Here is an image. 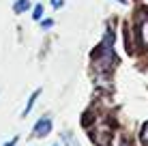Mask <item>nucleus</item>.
<instances>
[{"label":"nucleus","instance_id":"8","mask_svg":"<svg viewBox=\"0 0 148 146\" xmlns=\"http://www.w3.org/2000/svg\"><path fill=\"white\" fill-rule=\"evenodd\" d=\"M41 17H43V4H37V7L32 9V19H37V22H39Z\"/></svg>","mask_w":148,"mask_h":146},{"label":"nucleus","instance_id":"2","mask_svg":"<svg viewBox=\"0 0 148 146\" xmlns=\"http://www.w3.org/2000/svg\"><path fill=\"white\" fill-rule=\"evenodd\" d=\"M131 32H133V39L137 41L140 47H146L148 45V11H140L131 26Z\"/></svg>","mask_w":148,"mask_h":146},{"label":"nucleus","instance_id":"6","mask_svg":"<svg viewBox=\"0 0 148 146\" xmlns=\"http://www.w3.org/2000/svg\"><path fill=\"white\" fill-rule=\"evenodd\" d=\"M62 142H64V146H79V142H77V140H75L69 131L62 133Z\"/></svg>","mask_w":148,"mask_h":146},{"label":"nucleus","instance_id":"1","mask_svg":"<svg viewBox=\"0 0 148 146\" xmlns=\"http://www.w3.org/2000/svg\"><path fill=\"white\" fill-rule=\"evenodd\" d=\"M112 62H116V58H114V30L108 28L105 37L101 39V43L92 52V67L99 75H108L112 71V67H114Z\"/></svg>","mask_w":148,"mask_h":146},{"label":"nucleus","instance_id":"7","mask_svg":"<svg viewBox=\"0 0 148 146\" xmlns=\"http://www.w3.org/2000/svg\"><path fill=\"white\" fill-rule=\"evenodd\" d=\"M140 140H142V144L148 146V123L142 125V129H140Z\"/></svg>","mask_w":148,"mask_h":146},{"label":"nucleus","instance_id":"13","mask_svg":"<svg viewBox=\"0 0 148 146\" xmlns=\"http://www.w3.org/2000/svg\"><path fill=\"white\" fill-rule=\"evenodd\" d=\"M54 146H56V144H54Z\"/></svg>","mask_w":148,"mask_h":146},{"label":"nucleus","instance_id":"4","mask_svg":"<svg viewBox=\"0 0 148 146\" xmlns=\"http://www.w3.org/2000/svg\"><path fill=\"white\" fill-rule=\"evenodd\" d=\"M39 95H41V88H37V90H32V95H30V97H28V103H26V108L22 110V118H26L28 114H30V110L34 108V103H37Z\"/></svg>","mask_w":148,"mask_h":146},{"label":"nucleus","instance_id":"5","mask_svg":"<svg viewBox=\"0 0 148 146\" xmlns=\"http://www.w3.org/2000/svg\"><path fill=\"white\" fill-rule=\"evenodd\" d=\"M28 9H30V0H15V4H13V11L17 15H22L24 11H28Z\"/></svg>","mask_w":148,"mask_h":146},{"label":"nucleus","instance_id":"12","mask_svg":"<svg viewBox=\"0 0 148 146\" xmlns=\"http://www.w3.org/2000/svg\"><path fill=\"white\" fill-rule=\"evenodd\" d=\"M116 2H120V4H127V0H116Z\"/></svg>","mask_w":148,"mask_h":146},{"label":"nucleus","instance_id":"10","mask_svg":"<svg viewBox=\"0 0 148 146\" xmlns=\"http://www.w3.org/2000/svg\"><path fill=\"white\" fill-rule=\"evenodd\" d=\"M17 140H19V138H17V135H15V138H11V140H9V142H4L2 146H15V144H17Z\"/></svg>","mask_w":148,"mask_h":146},{"label":"nucleus","instance_id":"11","mask_svg":"<svg viewBox=\"0 0 148 146\" xmlns=\"http://www.w3.org/2000/svg\"><path fill=\"white\" fill-rule=\"evenodd\" d=\"M62 4H64V0H52V7L54 9H60Z\"/></svg>","mask_w":148,"mask_h":146},{"label":"nucleus","instance_id":"3","mask_svg":"<svg viewBox=\"0 0 148 146\" xmlns=\"http://www.w3.org/2000/svg\"><path fill=\"white\" fill-rule=\"evenodd\" d=\"M52 131V116H41L32 127V138H45Z\"/></svg>","mask_w":148,"mask_h":146},{"label":"nucleus","instance_id":"9","mask_svg":"<svg viewBox=\"0 0 148 146\" xmlns=\"http://www.w3.org/2000/svg\"><path fill=\"white\" fill-rule=\"evenodd\" d=\"M41 26H43L45 30H47V28H52V26H54V19H43V22H41Z\"/></svg>","mask_w":148,"mask_h":146}]
</instances>
